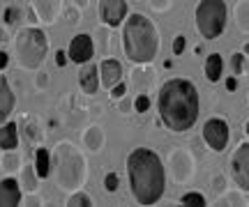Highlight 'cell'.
<instances>
[{"label": "cell", "instance_id": "6da1fadb", "mask_svg": "<svg viewBox=\"0 0 249 207\" xmlns=\"http://www.w3.org/2000/svg\"><path fill=\"white\" fill-rule=\"evenodd\" d=\"M160 117L164 127L173 134L189 131L198 120V90L192 81L185 79H171L161 85L160 99Z\"/></svg>", "mask_w": 249, "mask_h": 207}, {"label": "cell", "instance_id": "7a4b0ae2", "mask_svg": "<svg viewBox=\"0 0 249 207\" xmlns=\"http://www.w3.org/2000/svg\"><path fill=\"white\" fill-rule=\"evenodd\" d=\"M127 175H129L132 196L139 205H155L164 196L166 171L157 152L148 147H136L127 157Z\"/></svg>", "mask_w": 249, "mask_h": 207}, {"label": "cell", "instance_id": "3957f363", "mask_svg": "<svg viewBox=\"0 0 249 207\" xmlns=\"http://www.w3.org/2000/svg\"><path fill=\"white\" fill-rule=\"evenodd\" d=\"M123 48L124 55L136 64L152 63L160 51V32L148 16L129 14L123 28Z\"/></svg>", "mask_w": 249, "mask_h": 207}, {"label": "cell", "instance_id": "277c9868", "mask_svg": "<svg viewBox=\"0 0 249 207\" xmlns=\"http://www.w3.org/2000/svg\"><path fill=\"white\" fill-rule=\"evenodd\" d=\"M14 48H17V58L21 67L37 69L39 64L44 63L46 51H49V42H46L44 30H39V28H26V30H21Z\"/></svg>", "mask_w": 249, "mask_h": 207}, {"label": "cell", "instance_id": "5b68a950", "mask_svg": "<svg viewBox=\"0 0 249 207\" xmlns=\"http://www.w3.org/2000/svg\"><path fill=\"white\" fill-rule=\"evenodd\" d=\"M55 168L60 189H76L86 177V161L70 143H60L55 150Z\"/></svg>", "mask_w": 249, "mask_h": 207}, {"label": "cell", "instance_id": "8992f818", "mask_svg": "<svg viewBox=\"0 0 249 207\" xmlns=\"http://www.w3.org/2000/svg\"><path fill=\"white\" fill-rule=\"evenodd\" d=\"M229 7L224 0H201L196 7V28L203 39H217L226 28Z\"/></svg>", "mask_w": 249, "mask_h": 207}, {"label": "cell", "instance_id": "52a82bcc", "mask_svg": "<svg viewBox=\"0 0 249 207\" xmlns=\"http://www.w3.org/2000/svg\"><path fill=\"white\" fill-rule=\"evenodd\" d=\"M203 141L208 143L210 150L214 152H224L226 145L231 141V131H229V125L222 117H210L203 125Z\"/></svg>", "mask_w": 249, "mask_h": 207}, {"label": "cell", "instance_id": "ba28073f", "mask_svg": "<svg viewBox=\"0 0 249 207\" xmlns=\"http://www.w3.org/2000/svg\"><path fill=\"white\" fill-rule=\"evenodd\" d=\"M231 177L240 191H249V143L238 145L231 154Z\"/></svg>", "mask_w": 249, "mask_h": 207}, {"label": "cell", "instance_id": "9c48e42d", "mask_svg": "<svg viewBox=\"0 0 249 207\" xmlns=\"http://www.w3.org/2000/svg\"><path fill=\"white\" fill-rule=\"evenodd\" d=\"M99 16L111 28H118L127 18V0H102L99 2Z\"/></svg>", "mask_w": 249, "mask_h": 207}, {"label": "cell", "instance_id": "30bf717a", "mask_svg": "<svg viewBox=\"0 0 249 207\" xmlns=\"http://www.w3.org/2000/svg\"><path fill=\"white\" fill-rule=\"evenodd\" d=\"M92 53H95V44H92V37L90 35H76L70 42L67 55H70L71 63H76V64L88 63V60H92Z\"/></svg>", "mask_w": 249, "mask_h": 207}, {"label": "cell", "instance_id": "8fae6325", "mask_svg": "<svg viewBox=\"0 0 249 207\" xmlns=\"http://www.w3.org/2000/svg\"><path fill=\"white\" fill-rule=\"evenodd\" d=\"M171 168H173V177L178 182H185L194 175V159L185 152V150H176L171 154Z\"/></svg>", "mask_w": 249, "mask_h": 207}, {"label": "cell", "instance_id": "7c38bea8", "mask_svg": "<svg viewBox=\"0 0 249 207\" xmlns=\"http://www.w3.org/2000/svg\"><path fill=\"white\" fill-rule=\"evenodd\" d=\"M79 85L81 90L86 92V95H95V92L99 90V67L95 63H83V67H81L79 72Z\"/></svg>", "mask_w": 249, "mask_h": 207}, {"label": "cell", "instance_id": "4fadbf2b", "mask_svg": "<svg viewBox=\"0 0 249 207\" xmlns=\"http://www.w3.org/2000/svg\"><path fill=\"white\" fill-rule=\"evenodd\" d=\"M120 81H123V64L118 63V60L108 58V60H104V63L99 64V83H102L107 90H111V88Z\"/></svg>", "mask_w": 249, "mask_h": 207}, {"label": "cell", "instance_id": "5bb4252c", "mask_svg": "<svg viewBox=\"0 0 249 207\" xmlns=\"http://www.w3.org/2000/svg\"><path fill=\"white\" fill-rule=\"evenodd\" d=\"M23 198V191H21V184L14 177H5L0 182V207H12L18 205Z\"/></svg>", "mask_w": 249, "mask_h": 207}, {"label": "cell", "instance_id": "9a60e30c", "mask_svg": "<svg viewBox=\"0 0 249 207\" xmlns=\"http://www.w3.org/2000/svg\"><path fill=\"white\" fill-rule=\"evenodd\" d=\"M12 108H14V92L9 88L7 79L0 72V122H7Z\"/></svg>", "mask_w": 249, "mask_h": 207}, {"label": "cell", "instance_id": "2e32d148", "mask_svg": "<svg viewBox=\"0 0 249 207\" xmlns=\"http://www.w3.org/2000/svg\"><path fill=\"white\" fill-rule=\"evenodd\" d=\"M33 7L44 23H53L60 12V0H33Z\"/></svg>", "mask_w": 249, "mask_h": 207}, {"label": "cell", "instance_id": "e0dca14e", "mask_svg": "<svg viewBox=\"0 0 249 207\" xmlns=\"http://www.w3.org/2000/svg\"><path fill=\"white\" fill-rule=\"evenodd\" d=\"M203 72H205V79L210 83H217L219 79H222V74H224V60H222V55L219 53H210L208 58H205V67H203Z\"/></svg>", "mask_w": 249, "mask_h": 207}, {"label": "cell", "instance_id": "ac0fdd59", "mask_svg": "<svg viewBox=\"0 0 249 207\" xmlns=\"http://www.w3.org/2000/svg\"><path fill=\"white\" fill-rule=\"evenodd\" d=\"M18 145V127L14 122H5L0 125V147L2 150H14Z\"/></svg>", "mask_w": 249, "mask_h": 207}, {"label": "cell", "instance_id": "d6986e66", "mask_svg": "<svg viewBox=\"0 0 249 207\" xmlns=\"http://www.w3.org/2000/svg\"><path fill=\"white\" fill-rule=\"evenodd\" d=\"M35 173L37 177H49V173H51V154L46 147H37L35 150Z\"/></svg>", "mask_w": 249, "mask_h": 207}, {"label": "cell", "instance_id": "ffe728a7", "mask_svg": "<svg viewBox=\"0 0 249 207\" xmlns=\"http://www.w3.org/2000/svg\"><path fill=\"white\" fill-rule=\"evenodd\" d=\"M233 18H235V26L240 28L242 32H249V0H240L235 5Z\"/></svg>", "mask_w": 249, "mask_h": 207}, {"label": "cell", "instance_id": "44dd1931", "mask_svg": "<svg viewBox=\"0 0 249 207\" xmlns=\"http://www.w3.org/2000/svg\"><path fill=\"white\" fill-rule=\"evenodd\" d=\"M104 143V134H102V129L99 127H90L88 131H86V145H88L92 152H97L99 147Z\"/></svg>", "mask_w": 249, "mask_h": 207}, {"label": "cell", "instance_id": "7402d4cb", "mask_svg": "<svg viewBox=\"0 0 249 207\" xmlns=\"http://www.w3.org/2000/svg\"><path fill=\"white\" fill-rule=\"evenodd\" d=\"M21 180H23V187H26V191L35 193V191H37V173H35V166H26V168L21 171Z\"/></svg>", "mask_w": 249, "mask_h": 207}, {"label": "cell", "instance_id": "603a6c76", "mask_svg": "<svg viewBox=\"0 0 249 207\" xmlns=\"http://www.w3.org/2000/svg\"><path fill=\"white\" fill-rule=\"evenodd\" d=\"M231 69L235 76L247 72V53H233L231 55Z\"/></svg>", "mask_w": 249, "mask_h": 207}, {"label": "cell", "instance_id": "cb8c5ba5", "mask_svg": "<svg viewBox=\"0 0 249 207\" xmlns=\"http://www.w3.org/2000/svg\"><path fill=\"white\" fill-rule=\"evenodd\" d=\"M67 205H71V207H88V205H92V200H90V196L88 193H71L70 198H67Z\"/></svg>", "mask_w": 249, "mask_h": 207}, {"label": "cell", "instance_id": "d4e9b609", "mask_svg": "<svg viewBox=\"0 0 249 207\" xmlns=\"http://www.w3.org/2000/svg\"><path fill=\"white\" fill-rule=\"evenodd\" d=\"M180 203H182V205H205V196L198 193V191H189V193H185V196L180 198Z\"/></svg>", "mask_w": 249, "mask_h": 207}, {"label": "cell", "instance_id": "484cf974", "mask_svg": "<svg viewBox=\"0 0 249 207\" xmlns=\"http://www.w3.org/2000/svg\"><path fill=\"white\" fill-rule=\"evenodd\" d=\"M2 171H7V173H14L18 171V154H14L12 150H9V154H5V159H2Z\"/></svg>", "mask_w": 249, "mask_h": 207}, {"label": "cell", "instance_id": "4316f807", "mask_svg": "<svg viewBox=\"0 0 249 207\" xmlns=\"http://www.w3.org/2000/svg\"><path fill=\"white\" fill-rule=\"evenodd\" d=\"M118 187H120V177H118V173H107V177H104V189L108 193H116Z\"/></svg>", "mask_w": 249, "mask_h": 207}, {"label": "cell", "instance_id": "83f0119b", "mask_svg": "<svg viewBox=\"0 0 249 207\" xmlns=\"http://www.w3.org/2000/svg\"><path fill=\"white\" fill-rule=\"evenodd\" d=\"M185 46H187V37L178 35L176 39H173V55H182L185 53Z\"/></svg>", "mask_w": 249, "mask_h": 207}, {"label": "cell", "instance_id": "f1b7e54d", "mask_svg": "<svg viewBox=\"0 0 249 207\" xmlns=\"http://www.w3.org/2000/svg\"><path fill=\"white\" fill-rule=\"evenodd\" d=\"M134 108H136V113H145V111L150 108V99H148L145 95H139L136 101H134Z\"/></svg>", "mask_w": 249, "mask_h": 207}, {"label": "cell", "instance_id": "f546056e", "mask_svg": "<svg viewBox=\"0 0 249 207\" xmlns=\"http://www.w3.org/2000/svg\"><path fill=\"white\" fill-rule=\"evenodd\" d=\"M18 16H21V9H18V7H9L7 12H5V23H7V26H14V23L18 21Z\"/></svg>", "mask_w": 249, "mask_h": 207}, {"label": "cell", "instance_id": "4dcf8cb0", "mask_svg": "<svg viewBox=\"0 0 249 207\" xmlns=\"http://www.w3.org/2000/svg\"><path fill=\"white\" fill-rule=\"evenodd\" d=\"M124 92H127V85L120 81V83H116V85L111 88V97H113V99H123Z\"/></svg>", "mask_w": 249, "mask_h": 207}, {"label": "cell", "instance_id": "1f68e13d", "mask_svg": "<svg viewBox=\"0 0 249 207\" xmlns=\"http://www.w3.org/2000/svg\"><path fill=\"white\" fill-rule=\"evenodd\" d=\"M150 2V7H155L157 12H164V9H169L171 0H148Z\"/></svg>", "mask_w": 249, "mask_h": 207}, {"label": "cell", "instance_id": "d6a6232c", "mask_svg": "<svg viewBox=\"0 0 249 207\" xmlns=\"http://www.w3.org/2000/svg\"><path fill=\"white\" fill-rule=\"evenodd\" d=\"M67 58H70V55L65 53V51H58V53H55V64H58V67H65V64H67Z\"/></svg>", "mask_w": 249, "mask_h": 207}, {"label": "cell", "instance_id": "836d02e7", "mask_svg": "<svg viewBox=\"0 0 249 207\" xmlns=\"http://www.w3.org/2000/svg\"><path fill=\"white\" fill-rule=\"evenodd\" d=\"M226 203H235V205H245V200L238 196V193H229L226 196Z\"/></svg>", "mask_w": 249, "mask_h": 207}, {"label": "cell", "instance_id": "e575fe53", "mask_svg": "<svg viewBox=\"0 0 249 207\" xmlns=\"http://www.w3.org/2000/svg\"><path fill=\"white\" fill-rule=\"evenodd\" d=\"M7 63H9V55L5 53V51H0V72L7 67Z\"/></svg>", "mask_w": 249, "mask_h": 207}, {"label": "cell", "instance_id": "d590c367", "mask_svg": "<svg viewBox=\"0 0 249 207\" xmlns=\"http://www.w3.org/2000/svg\"><path fill=\"white\" fill-rule=\"evenodd\" d=\"M235 88H238V81H235V79H233V76H231V79H229V81H226V90H235Z\"/></svg>", "mask_w": 249, "mask_h": 207}, {"label": "cell", "instance_id": "8d00e7d4", "mask_svg": "<svg viewBox=\"0 0 249 207\" xmlns=\"http://www.w3.org/2000/svg\"><path fill=\"white\" fill-rule=\"evenodd\" d=\"M2 42H7V35H5V30H0V44Z\"/></svg>", "mask_w": 249, "mask_h": 207}, {"label": "cell", "instance_id": "74e56055", "mask_svg": "<svg viewBox=\"0 0 249 207\" xmlns=\"http://www.w3.org/2000/svg\"><path fill=\"white\" fill-rule=\"evenodd\" d=\"M245 131H247V136H249V120H247V125H245Z\"/></svg>", "mask_w": 249, "mask_h": 207}, {"label": "cell", "instance_id": "f35d334b", "mask_svg": "<svg viewBox=\"0 0 249 207\" xmlns=\"http://www.w3.org/2000/svg\"><path fill=\"white\" fill-rule=\"evenodd\" d=\"M242 53H249V44H245V51H242Z\"/></svg>", "mask_w": 249, "mask_h": 207}]
</instances>
